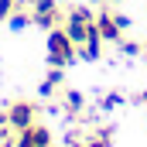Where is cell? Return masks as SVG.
Masks as SVG:
<instances>
[{
  "label": "cell",
  "mask_w": 147,
  "mask_h": 147,
  "mask_svg": "<svg viewBox=\"0 0 147 147\" xmlns=\"http://www.w3.org/2000/svg\"><path fill=\"white\" fill-rule=\"evenodd\" d=\"M79 55V45H75L65 28H51L48 31V65H58V69H69Z\"/></svg>",
  "instance_id": "cell-1"
},
{
  "label": "cell",
  "mask_w": 147,
  "mask_h": 147,
  "mask_svg": "<svg viewBox=\"0 0 147 147\" xmlns=\"http://www.w3.org/2000/svg\"><path fill=\"white\" fill-rule=\"evenodd\" d=\"M31 14H34V24L45 28V31L65 24V14H62V3L58 0H31Z\"/></svg>",
  "instance_id": "cell-2"
},
{
  "label": "cell",
  "mask_w": 147,
  "mask_h": 147,
  "mask_svg": "<svg viewBox=\"0 0 147 147\" xmlns=\"http://www.w3.org/2000/svg\"><path fill=\"white\" fill-rule=\"evenodd\" d=\"M38 120V106L31 99H14L10 106H7V123H10V130L17 134V130H24V127H31Z\"/></svg>",
  "instance_id": "cell-3"
},
{
  "label": "cell",
  "mask_w": 147,
  "mask_h": 147,
  "mask_svg": "<svg viewBox=\"0 0 147 147\" xmlns=\"http://www.w3.org/2000/svg\"><path fill=\"white\" fill-rule=\"evenodd\" d=\"M51 144H55L51 127H45V123H31V127L14 134V147H51Z\"/></svg>",
  "instance_id": "cell-4"
},
{
  "label": "cell",
  "mask_w": 147,
  "mask_h": 147,
  "mask_svg": "<svg viewBox=\"0 0 147 147\" xmlns=\"http://www.w3.org/2000/svg\"><path fill=\"white\" fill-rule=\"evenodd\" d=\"M96 28H99V38H103L106 45H120V41H123V28H120L116 14H113L106 3H103V10L96 14Z\"/></svg>",
  "instance_id": "cell-5"
},
{
  "label": "cell",
  "mask_w": 147,
  "mask_h": 147,
  "mask_svg": "<svg viewBox=\"0 0 147 147\" xmlns=\"http://www.w3.org/2000/svg\"><path fill=\"white\" fill-rule=\"evenodd\" d=\"M62 110L69 113V116H79V113L86 110V92H79V89H62Z\"/></svg>",
  "instance_id": "cell-6"
},
{
  "label": "cell",
  "mask_w": 147,
  "mask_h": 147,
  "mask_svg": "<svg viewBox=\"0 0 147 147\" xmlns=\"http://www.w3.org/2000/svg\"><path fill=\"white\" fill-rule=\"evenodd\" d=\"M65 69H58V65H51V69H48V75H45V82H41V89H38V92H41V96H45V99H51V96H55V92H58V89H62V82H65Z\"/></svg>",
  "instance_id": "cell-7"
},
{
  "label": "cell",
  "mask_w": 147,
  "mask_h": 147,
  "mask_svg": "<svg viewBox=\"0 0 147 147\" xmlns=\"http://www.w3.org/2000/svg\"><path fill=\"white\" fill-rule=\"evenodd\" d=\"M103 45H106L103 38L92 34L89 41H82V45H79V58H82V62H96V58L103 55Z\"/></svg>",
  "instance_id": "cell-8"
},
{
  "label": "cell",
  "mask_w": 147,
  "mask_h": 147,
  "mask_svg": "<svg viewBox=\"0 0 147 147\" xmlns=\"http://www.w3.org/2000/svg\"><path fill=\"white\" fill-rule=\"evenodd\" d=\"M34 24V14L31 10H24V7H17L14 14H10V21H7V28L10 31H24V28H31Z\"/></svg>",
  "instance_id": "cell-9"
},
{
  "label": "cell",
  "mask_w": 147,
  "mask_h": 147,
  "mask_svg": "<svg viewBox=\"0 0 147 147\" xmlns=\"http://www.w3.org/2000/svg\"><path fill=\"white\" fill-rule=\"evenodd\" d=\"M110 140H113V127H96L86 147H110Z\"/></svg>",
  "instance_id": "cell-10"
},
{
  "label": "cell",
  "mask_w": 147,
  "mask_h": 147,
  "mask_svg": "<svg viewBox=\"0 0 147 147\" xmlns=\"http://www.w3.org/2000/svg\"><path fill=\"white\" fill-rule=\"evenodd\" d=\"M120 106H123V96H120V92H103V96H99V110H120Z\"/></svg>",
  "instance_id": "cell-11"
},
{
  "label": "cell",
  "mask_w": 147,
  "mask_h": 147,
  "mask_svg": "<svg viewBox=\"0 0 147 147\" xmlns=\"http://www.w3.org/2000/svg\"><path fill=\"white\" fill-rule=\"evenodd\" d=\"M17 7H21V0H0V24H7Z\"/></svg>",
  "instance_id": "cell-12"
},
{
  "label": "cell",
  "mask_w": 147,
  "mask_h": 147,
  "mask_svg": "<svg viewBox=\"0 0 147 147\" xmlns=\"http://www.w3.org/2000/svg\"><path fill=\"white\" fill-rule=\"evenodd\" d=\"M120 51L130 55V58H137V55H144V45H137V41H120Z\"/></svg>",
  "instance_id": "cell-13"
},
{
  "label": "cell",
  "mask_w": 147,
  "mask_h": 147,
  "mask_svg": "<svg viewBox=\"0 0 147 147\" xmlns=\"http://www.w3.org/2000/svg\"><path fill=\"white\" fill-rule=\"evenodd\" d=\"M0 140H14V130L7 123V110H0Z\"/></svg>",
  "instance_id": "cell-14"
},
{
  "label": "cell",
  "mask_w": 147,
  "mask_h": 147,
  "mask_svg": "<svg viewBox=\"0 0 147 147\" xmlns=\"http://www.w3.org/2000/svg\"><path fill=\"white\" fill-rule=\"evenodd\" d=\"M137 103H144V106H147V92H140V96H137Z\"/></svg>",
  "instance_id": "cell-15"
},
{
  "label": "cell",
  "mask_w": 147,
  "mask_h": 147,
  "mask_svg": "<svg viewBox=\"0 0 147 147\" xmlns=\"http://www.w3.org/2000/svg\"><path fill=\"white\" fill-rule=\"evenodd\" d=\"M0 147H14V140H0Z\"/></svg>",
  "instance_id": "cell-16"
},
{
  "label": "cell",
  "mask_w": 147,
  "mask_h": 147,
  "mask_svg": "<svg viewBox=\"0 0 147 147\" xmlns=\"http://www.w3.org/2000/svg\"><path fill=\"white\" fill-rule=\"evenodd\" d=\"M103 3H123V0H103Z\"/></svg>",
  "instance_id": "cell-17"
},
{
  "label": "cell",
  "mask_w": 147,
  "mask_h": 147,
  "mask_svg": "<svg viewBox=\"0 0 147 147\" xmlns=\"http://www.w3.org/2000/svg\"><path fill=\"white\" fill-rule=\"evenodd\" d=\"M89 3H103V0H89Z\"/></svg>",
  "instance_id": "cell-18"
},
{
  "label": "cell",
  "mask_w": 147,
  "mask_h": 147,
  "mask_svg": "<svg viewBox=\"0 0 147 147\" xmlns=\"http://www.w3.org/2000/svg\"><path fill=\"white\" fill-rule=\"evenodd\" d=\"M144 58H147V45H144Z\"/></svg>",
  "instance_id": "cell-19"
}]
</instances>
